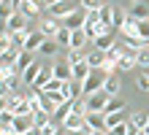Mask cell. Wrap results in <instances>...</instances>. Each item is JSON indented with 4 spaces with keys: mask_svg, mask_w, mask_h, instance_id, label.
<instances>
[{
    "mask_svg": "<svg viewBox=\"0 0 149 135\" xmlns=\"http://www.w3.org/2000/svg\"><path fill=\"white\" fill-rule=\"evenodd\" d=\"M57 130H60V124H57V122H49L46 127H38V132H41V135H54Z\"/></svg>",
    "mask_w": 149,
    "mask_h": 135,
    "instance_id": "e575fe53",
    "label": "cell"
},
{
    "mask_svg": "<svg viewBox=\"0 0 149 135\" xmlns=\"http://www.w3.org/2000/svg\"><path fill=\"white\" fill-rule=\"evenodd\" d=\"M27 24H30V22L24 19V16H22L19 11H16V14L11 16V19L6 22V27H8V30H11V33H19V30H24V27H27Z\"/></svg>",
    "mask_w": 149,
    "mask_h": 135,
    "instance_id": "d6986e66",
    "label": "cell"
},
{
    "mask_svg": "<svg viewBox=\"0 0 149 135\" xmlns=\"http://www.w3.org/2000/svg\"><path fill=\"white\" fill-rule=\"evenodd\" d=\"M54 135H65V130H63V127H60V130H57V132H54Z\"/></svg>",
    "mask_w": 149,
    "mask_h": 135,
    "instance_id": "b9f144b4",
    "label": "cell"
},
{
    "mask_svg": "<svg viewBox=\"0 0 149 135\" xmlns=\"http://www.w3.org/2000/svg\"><path fill=\"white\" fill-rule=\"evenodd\" d=\"M146 49H149V46H146Z\"/></svg>",
    "mask_w": 149,
    "mask_h": 135,
    "instance_id": "c3c4849f",
    "label": "cell"
},
{
    "mask_svg": "<svg viewBox=\"0 0 149 135\" xmlns=\"http://www.w3.org/2000/svg\"><path fill=\"white\" fill-rule=\"evenodd\" d=\"M60 127H63V130H81V127H87V119H84V116H79V114H71Z\"/></svg>",
    "mask_w": 149,
    "mask_h": 135,
    "instance_id": "e0dca14e",
    "label": "cell"
},
{
    "mask_svg": "<svg viewBox=\"0 0 149 135\" xmlns=\"http://www.w3.org/2000/svg\"><path fill=\"white\" fill-rule=\"evenodd\" d=\"M11 127L19 132V135H27L36 130V119H33V114H22V116H14V124Z\"/></svg>",
    "mask_w": 149,
    "mask_h": 135,
    "instance_id": "5b68a950",
    "label": "cell"
},
{
    "mask_svg": "<svg viewBox=\"0 0 149 135\" xmlns=\"http://www.w3.org/2000/svg\"><path fill=\"white\" fill-rule=\"evenodd\" d=\"M60 27H63V22H60V19H54V16H49V14L38 22V30L43 33V38H54V35L60 33Z\"/></svg>",
    "mask_w": 149,
    "mask_h": 135,
    "instance_id": "3957f363",
    "label": "cell"
},
{
    "mask_svg": "<svg viewBox=\"0 0 149 135\" xmlns=\"http://www.w3.org/2000/svg\"><path fill=\"white\" fill-rule=\"evenodd\" d=\"M103 92L111 95V97H117V95H119V76H117V73H111V76L106 78V84H103Z\"/></svg>",
    "mask_w": 149,
    "mask_h": 135,
    "instance_id": "44dd1931",
    "label": "cell"
},
{
    "mask_svg": "<svg viewBox=\"0 0 149 135\" xmlns=\"http://www.w3.org/2000/svg\"><path fill=\"white\" fill-rule=\"evenodd\" d=\"M90 38H87V30L81 27V30H71V49H87L90 46Z\"/></svg>",
    "mask_w": 149,
    "mask_h": 135,
    "instance_id": "7c38bea8",
    "label": "cell"
},
{
    "mask_svg": "<svg viewBox=\"0 0 149 135\" xmlns=\"http://www.w3.org/2000/svg\"><path fill=\"white\" fill-rule=\"evenodd\" d=\"M8 97H11V95H8ZM8 97H0V114L8 111Z\"/></svg>",
    "mask_w": 149,
    "mask_h": 135,
    "instance_id": "ab89813d",
    "label": "cell"
},
{
    "mask_svg": "<svg viewBox=\"0 0 149 135\" xmlns=\"http://www.w3.org/2000/svg\"><path fill=\"white\" fill-rule=\"evenodd\" d=\"M109 62V51H100V49H95L92 43L87 46V65L90 68H103Z\"/></svg>",
    "mask_w": 149,
    "mask_h": 135,
    "instance_id": "277c9868",
    "label": "cell"
},
{
    "mask_svg": "<svg viewBox=\"0 0 149 135\" xmlns=\"http://www.w3.org/2000/svg\"><path fill=\"white\" fill-rule=\"evenodd\" d=\"M119 38H138V19L136 16H125V24L119 27Z\"/></svg>",
    "mask_w": 149,
    "mask_h": 135,
    "instance_id": "30bf717a",
    "label": "cell"
},
{
    "mask_svg": "<svg viewBox=\"0 0 149 135\" xmlns=\"http://www.w3.org/2000/svg\"><path fill=\"white\" fill-rule=\"evenodd\" d=\"M43 41H46V38H43V33H41V30H33V33H30V38H27V43H24V51L38 54V49L43 46Z\"/></svg>",
    "mask_w": 149,
    "mask_h": 135,
    "instance_id": "5bb4252c",
    "label": "cell"
},
{
    "mask_svg": "<svg viewBox=\"0 0 149 135\" xmlns=\"http://www.w3.org/2000/svg\"><path fill=\"white\" fill-rule=\"evenodd\" d=\"M65 135H92L90 127H81V130H65Z\"/></svg>",
    "mask_w": 149,
    "mask_h": 135,
    "instance_id": "f35d334b",
    "label": "cell"
},
{
    "mask_svg": "<svg viewBox=\"0 0 149 135\" xmlns=\"http://www.w3.org/2000/svg\"><path fill=\"white\" fill-rule=\"evenodd\" d=\"M130 16H136V19H149V0H136V3L130 6Z\"/></svg>",
    "mask_w": 149,
    "mask_h": 135,
    "instance_id": "2e32d148",
    "label": "cell"
},
{
    "mask_svg": "<svg viewBox=\"0 0 149 135\" xmlns=\"http://www.w3.org/2000/svg\"><path fill=\"white\" fill-rule=\"evenodd\" d=\"M98 14H100V22H103V24H109V27H111V22H114V8H111L109 3H103V6H100V11H98Z\"/></svg>",
    "mask_w": 149,
    "mask_h": 135,
    "instance_id": "83f0119b",
    "label": "cell"
},
{
    "mask_svg": "<svg viewBox=\"0 0 149 135\" xmlns=\"http://www.w3.org/2000/svg\"><path fill=\"white\" fill-rule=\"evenodd\" d=\"M109 100H111V95H106L100 89V92H95V95H87V108H90V111H103Z\"/></svg>",
    "mask_w": 149,
    "mask_h": 135,
    "instance_id": "8992f818",
    "label": "cell"
},
{
    "mask_svg": "<svg viewBox=\"0 0 149 135\" xmlns=\"http://www.w3.org/2000/svg\"><path fill=\"white\" fill-rule=\"evenodd\" d=\"M133 3H136V0H130V6H133Z\"/></svg>",
    "mask_w": 149,
    "mask_h": 135,
    "instance_id": "bcb514c9",
    "label": "cell"
},
{
    "mask_svg": "<svg viewBox=\"0 0 149 135\" xmlns=\"http://www.w3.org/2000/svg\"><path fill=\"white\" fill-rule=\"evenodd\" d=\"M0 3H3V0H0Z\"/></svg>",
    "mask_w": 149,
    "mask_h": 135,
    "instance_id": "7dc6e473",
    "label": "cell"
},
{
    "mask_svg": "<svg viewBox=\"0 0 149 135\" xmlns=\"http://www.w3.org/2000/svg\"><path fill=\"white\" fill-rule=\"evenodd\" d=\"M144 132H146V135H149V124H146V127H144Z\"/></svg>",
    "mask_w": 149,
    "mask_h": 135,
    "instance_id": "ee69618b",
    "label": "cell"
},
{
    "mask_svg": "<svg viewBox=\"0 0 149 135\" xmlns=\"http://www.w3.org/2000/svg\"><path fill=\"white\" fill-rule=\"evenodd\" d=\"M52 73H54L57 81H73V70H71V65H68L65 60H57L54 65H52Z\"/></svg>",
    "mask_w": 149,
    "mask_h": 135,
    "instance_id": "52a82bcc",
    "label": "cell"
},
{
    "mask_svg": "<svg viewBox=\"0 0 149 135\" xmlns=\"http://www.w3.org/2000/svg\"><path fill=\"white\" fill-rule=\"evenodd\" d=\"M109 76H111L109 70H103V68H92V70H90V76H87V81L81 84V89H84V97H87V95H95V92H100Z\"/></svg>",
    "mask_w": 149,
    "mask_h": 135,
    "instance_id": "6da1fadb",
    "label": "cell"
},
{
    "mask_svg": "<svg viewBox=\"0 0 149 135\" xmlns=\"http://www.w3.org/2000/svg\"><path fill=\"white\" fill-rule=\"evenodd\" d=\"M57 51H60V46H57L54 38H46V41H43V46L38 49V54H43V57H54Z\"/></svg>",
    "mask_w": 149,
    "mask_h": 135,
    "instance_id": "484cf974",
    "label": "cell"
},
{
    "mask_svg": "<svg viewBox=\"0 0 149 135\" xmlns=\"http://www.w3.org/2000/svg\"><path fill=\"white\" fill-rule=\"evenodd\" d=\"M11 49V30L6 27V22H0V54Z\"/></svg>",
    "mask_w": 149,
    "mask_h": 135,
    "instance_id": "603a6c76",
    "label": "cell"
},
{
    "mask_svg": "<svg viewBox=\"0 0 149 135\" xmlns=\"http://www.w3.org/2000/svg\"><path fill=\"white\" fill-rule=\"evenodd\" d=\"M79 8H81V0H57V3H52V6L46 8V14H49V16H54V19H60V22H63L65 16H71V14H76Z\"/></svg>",
    "mask_w": 149,
    "mask_h": 135,
    "instance_id": "7a4b0ae2",
    "label": "cell"
},
{
    "mask_svg": "<svg viewBox=\"0 0 149 135\" xmlns=\"http://www.w3.org/2000/svg\"><path fill=\"white\" fill-rule=\"evenodd\" d=\"M103 0H81V8L84 11H100Z\"/></svg>",
    "mask_w": 149,
    "mask_h": 135,
    "instance_id": "836d02e7",
    "label": "cell"
},
{
    "mask_svg": "<svg viewBox=\"0 0 149 135\" xmlns=\"http://www.w3.org/2000/svg\"><path fill=\"white\" fill-rule=\"evenodd\" d=\"M138 38L149 43V19H138Z\"/></svg>",
    "mask_w": 149,
    "mask_h": 135,
    "instance_id": "d6a6232c",
    "label": "cell"
},
{
    "mask_svg": "<svg viewBox=\"0 0 149 135\" xmlns=\"http://www.w3.org/2000/svg\"><path fill=\"white\" fill-rule=\"evenodd\" d=\"M87 127L90 130H106V114L103 111H90L87 114Z\"/></svg>",
    "mask_w": 149,
    "mask_h": 135,
    "instance_id": "4fadbf2b",
    "label": "cell"
},
{
    "mask_svg": "<svg viewBox=\"0 0 149 135\" xmlns=\"http://www.w3.org/2000/svg\"><path fill=\"white\" fill-rule=\"evenodd\" d=\"M41 70H43L41 60H36V62H33V65H30V68H27V70L22 73V84H24V87H33V84H36V78H38V73H41Z\"/></svg>",
    "mask_w": 149,
    "mask_h": 135,
    "instance_id": "8fae6325",
    "label": "cell"
},
{
    "mask_svg": "<svg viewBox=\"0 0 149 135\" xmlns=\"http://www.w3.org/2000/svg\"><path fill=\"white\" fill-rule=\"evenodd\" d=\"M36 60H38V54H33V51H24V49H22V54H19V57H16V62H14V70L22 76L24 70H27L33 62H36Z\"/></svg>",
    "mask_w": 149,
    "mask_h": 135,
    "instance_id": "9c48e42d",
    "label": "cell"
},
{
    "mask_svg": "<svg viewBox=\"0 0 149 135\" xmlns=\"http://www.w3.org/2000/svg\"><path fill=\"white\" fill-rule=\"evenodd\" d=\"M130 124H136L138 130H144L146 124H149V114H144V111H138V114H133V116H130Z\"/></svg>",
    "mask_w": 149,
    "mask_h": 135,
    "instance_id": "f546056e",
    "label": "cell"
},
{
    "mask_svg": "<svg viewBox=\"0 0 149 135\" xmlns=\"http://www.w3.org/2000/svg\"><path fill=\"white\" fill-rule=\"evenodd\" d=\"M138 87H141L144 92H149V70H144V73L138 76Z\"/></svg>",
    "mask_w": 149,
    "mask_h": 135,
    "instance_id": "8d00e7d4",
    "label": "cell"
},
{
    "mask_svg": "<svg viewBox=\"0 0 149 135\" xmlns=\"http://www.w3.org/2000/svg\"><path fill=\"white\" fill-rule=\"evenodd\" d=\"M114 43H117V33H109V35H100V38H95V41H92V46H95V49H100V51H111Z\"/></svg>",
    "mask_w": 149,
    "mask_h": 135,
    "instance_id": "9a60e30c",
    "label": "cell"
},
{
    "mask_svg": "<svg viewBox=\"0 0 149 135\" xmlns=\"http://www.w3.org/2000/svg\"><path fill=\"white\" fill-rule=\"evenodd\" d=\"M92 135H106V130H92Z\"/></svg>",
    "mask_w": 149,
    "mask_h": 135,
    "instance_id": "60d3db41",
    "label": "cell"
},
{
    "mask_svg": "<svg viewBox=\"0 0 149 135\" xmlns=\"http://www.w3.org/2000/svg\"><path fill=\"white\" fill-rule=\"evenodd\" d=\"M127 103L122 100V97H111V100L106 103V108H103V114H119V111H125Z\"/></svg>",
    "mask_w": 149,
    "mask_h": 135,
    "instance_id": "7402d4cb",
    "label": "cell"
},
{
    "mask_svg": "<svg viewBox=\"0 0 149 135\" xmlns=\"http://www.w3.org/2000/svg\"><path fill=\"white\" fill-rule=\"evenodd\" d=\"M106 135H127V122H125V124H119V127L106 130Z\"/></svg>",
    "mask_w": 149,
    "mask_h": 135,
    "instance_id": "74e56055",
    "label": "cell"
},
{
    "mask_svg": "<svg viewBox=\"0 0 149 135\" xmlns=\"http://www.w3.org/2000/svg\"><path fill=\"white\" fill-rule=\"evenodd\" d=\"M125 111H127V108H125ZM125 111H119V114H106V130L125 124V122H127V119H125Z\"/></svg>",
    "mask_w": 149,
    "mask_h": 135,
    "instance_id": "d4e9b609",
    "label": "cell"
},
{
    "mask_svg": "<svg viewBox=\"0 0 149 135\" xmlns=\"http://www.w3.org/2000/svg\"><path fill=\"white\" fill-rule=\"evenodd\" d=\"M87 60V49H68L65 51V62H68V65H79V62H84Z\"/></svg>",
    "mask_w": 149,
    "mask_h": 135,
    "instance_id": "ac0fdd59",
    "label": "cell"
},
{
    "mask_svg": "<svg viewBox=\"0 0 149 135\" xmlns=\"http://www.w3.org/2000/svg\"><path fill=\"white\" fill-rule=\"evenodd\" d=\"M71 70H73V81H79V84H84V81H87V76H90V70H92V68L87 65V60H84V62H79V65H73Z\"/></svg>",
    "mask_w": 149,
    "mask_h": 135,
    "instance_id": "ffe728a7",
    "label": "cell"
},
{
    "mask_svg": "<svg viewBox=\"0 0 149 135\" xmlns=\"http://www.w3.org/2000/svg\"><path fill=\"white\" fill-rule=\"evenodd\" d=\"M54 41H57V46L60 49H71V30H68V27H60V33L54 35Z\"/></svg>",
    "mask_w": 149,
    "mask_h": 135,
    "instance_id": "cb8c5ba5",
    "label": "cell"
},
{
    "mask_svg": "<svg viewBox=\"0 0 149 135\" xmlns=\"http://www.w3.org/2000/svg\"><path fill=\"white\" fill-rule=\"evenodd\" d=\"M52 3H57V0H46V6H52Z\"/></svg>",
    "mask_w": 149,
    "mask_h": 135,
    "instance_id": "7bdbcfd3",
    "label": "cell"
},
{
    "mask_svg": "<svg viewBox=\"0 0 149 135\" xmlns=\"http://www.w3.org/2000/svg\"><path fill=\"white\" fill-rule=\"evenodd\" d=\"M11 124H14V114L3 111V114H0V127H11Z\"/></svg>",
    "mask_w": 149,
    "mask_h": 135,
    "instance_id": "d590c367",
    "label": "cell"
},
{
    "mask_svg": "<svg viewBox=\"0 0 149 135\" xmlns=\"http://www.w3.org/2000/svg\"><path fill=\"white\" fill-rule=\"evenodd\" d=\"M138 135H146V132H144V130H141V132H138Z\"/></svg>",
    "mask_w": 149,
    "mask_h": 135,
    "instance_id": "f6af8a7d",
    "label": "cell"
},
{
    "mask_svg": "<svg viewBox=\"0 0 149 135\" xmlns=\"http://www.w3.org/2000/svg\"><path fill=\"white\" fill-rule=\"evenodd\" d=\"M136 68H146L149 70V49H141L136 57Z\"/></svg>",
    "mask_w": 149,
    "mask_h": 135,
    "instance_id": "4dcf8cb0",
    "label": "cell"
},
{
    "mask_svg": "<svg viewBox=\"0 0 149 135\" xmlns=\"http://www.w3.org/2000/svg\"><path fill=\"white\" fill-rule=\"evenodd\" d=\"M14 14H16V8L8 3V0H3V3H0V22H8Z\"/></svg>",
    "mask_w": 149,
    "mask_h": 135,
    "instance_id": "f1b7e54d",
    "label": "cell"
},
{
    "mask_svg": "<svg viewBox=\"0 0 149 135\" xmlns=\"http://www.w3.org/2000/svg\"><path fill=\"white\" fill-rule=\"evenodd\" d=\"M84 22H87V11H84V8H79L76 14H71V16H65V19H63V27H68V30H81Z\"/></svg>",
    "mask_w": 149,
    "mask_h": 135,
    "instance_id": "ba28073f",
    "label": "cell"
},
{
    "mask_svg": "<svg viewBox=\"0 0 149 135\" xmlns=\"http://www.w3.org/2000/svg\"><path fill=\"white\" fill-rule=\"evenodd\" d=\"M33 119H36V127H46L49 122H54V119H52V114H49V111H43V108L33 114Z\"/></svg>",
    "mask_w": 149,
    "mask_h": 135,
    "instance_id": "4316f807",
    "label": "cell"
},
{
    "mask_svg": "<svg viewBox=\"0 0 149 135\" xmlns=\"http://www.w3.org/2000/svg\"><path fill=\"white\" fill-rule=\"evenodd\" d=\"M63 87H65V81H57V78H52L49 84L41 89V92H63Z\"/></svg>",
    "mask_w": 149,
    "mask_h": 135,
    "instance_id": "1f68e13d",
    "label": "cell"
}]
</instances>
